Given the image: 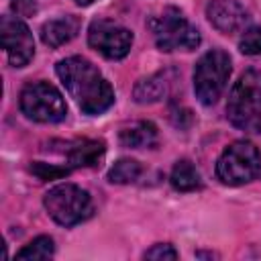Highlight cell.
Returning <instances> with one entry per match:
<instances>
[{"mask_svg":"<svg viewBox=\"0 0 261 261\" xmlns=\"http://www.w3.org/2000/svg\"><path fill=\"white\" fill-rule=\"evenodd\" d=\"M88 43L106 59H122L133 47V33L114 20L98 18L88 27Z\"/></svg>","mask_w":261,"mask_h":261,"instance_id":"cell-8","label":"cell"},{"mask_svg":"<svg viewBox=\"0 0 261 261\" xmlns=\"http://www.w3.org/2000/svg\"><path fill=\"white\" fill-rule=\"evenodd\" d=\"M226 118L239 130L261 133V71L259 69H247L234 82L226 102Z\"/></svg>","mask_w":261,"mask_h":261,"instance_id":"cell-2","label":"cell"},{"mask_svg":"<svg viewBox=\"0 0 261 261\" xmlns=\"http://www.w3.org/2000/svg\"><path fill=\"white\" fill-rule=\"evenodd\" d=\"M45 210L61 226H73L92 214V198L75 184H57L43 198Z\"/></svg>","mask_w":261,"mask_h":261,"instance_id":"cell-6","label":"cell"},{"mask_svg":"<svg viewBox=\"0 0 261 261\" xmlns=\"http://www.w3.org/2000/svg\"><path fill=\"white\" fill-rule=\"evenodd\" d=\"M20 110L35 122H59L67 114L63 96L49 82L27 84L20 92Z\"/></svg>","mask_w":261,"mask_h":261,"instance_id":"cell-7","label":"cell"},{"mask_svg":"<svg viewBox=\"0 0 261 261\" xmlns=\"http://www.w3.org/2000/svg\"><path fill=\"white\" fill-rule=\"evenodd\" d=\"M143 259H177V251L173 249V245H169V243H157V245H153L149 251H145L143 253Z\"/></svg>","mask_w":261,"mask_h":261,"instance_id":"cell-20","label":"cell"},{"mask_svg":"<svg viewBox=\"0 0 261 261\" xmlns=\"http://www.w3.org/2000/svg\"><path fill=\"white\" fill-rule=\"evenodd\" d=\"M120 145L128 149H143L157 143V126L149 120L133 122L130 126H124L118 135Z\"/></svg>","mask_w":261,"mask_h":261,"instance_id":"cell-14","label":"cell"},{"mask_svg":"<svg viewBox=\"0 0 261 261\" xmlns=\"http://www.w3.org/2000/svg\"><path fill=\"white\" fill-rule=\"evenodd\" d=\"M55 71L84 114H102L114 104L112 86L86 57H65L55 65Z\"/></svg>","mask_w":261,"mask_h":261,"instance_id":"cell-1","label":"cell"},{"mask_svg":"<svg viewBox=\"0 0 261 261\" xmlns=\"http://www.w3.org/2000/svg\"><path fill=\"white\" fill-rule=\"evenodd\" d=\"M239 49L245 55H261V27H249L239 39Z\"/></svg>","mask_w":261,"mask_h":261,"instance_id":"cell-18","label":"cell"},{"mask_svg":"<svg viewBox=\"0 0 261 261\" xmlns=\"http://www.w3.org/2000/svg\"><path fill=\"white\" fill-rule=\"evenodd\" d=\"M69 171H71V167H57V165H49V163H43V161H33L31 163V173H35L43 181L59 179V177L67 175Z\"/></svg>","mask_w":261,"mask_h":261,"instance_id":"cell-19","label":"cell"},{"mask_svg":"<svg viewBox=\"0 0 261 261\" xmlns=\"http://www.w3.org/2000/svg\"><path fill=\"white\" fill-rule=\"evenodd\" d=\"M155 45L161 51H192L200 45V31L181 14L179 8L167 6L151 20Z\"/></svg>","mask_w":261,"mask_h":261,"instance_id":"cell-5","label":"cell"},{"mask_svg":"<svg viewBox=\"0 0 261 261\" xmlns=\"http://www.w3.org/2000/svg\"><path fill=\"white\" fill-rule=\"evenodd\" d=\"M169 181L177 192H194L202 186V177H200L196 165L190 159H179L173 165Z\"/></svg>","mask_w":261,"mask_h":261,"instance_id":"cell-15","label":"cell"},{"mask_svg":"<svg viewBox=\"0 0 261 261\" xmlns=\"http://www.w3.org/2000/svg\"><path fill=\"white\" fill-rule=\"evenodd\" d=\"M55 253V245L53 239L47 234H41L37 239H33L29 245H24L18 253L16 259H29V261H43V259H51Z\"/></svg>","mask_w":261,"mask_h":261,"instance_id":"cell-17","label":"cell"},{"mask_svg":"<svg viewBox=\"0 0 261 261\" xmlns=\"http://www.w3.org/2000/svg\"><path fill=\"white\" fill-rule=\"evenodd\" d=\"M230 75V57L222 49L206 51L194 67V92L200 104L212 106L224 92Z\"/></svg>","mask_w":261,"mask_h":261,"instance_id":"cell-4","label":"cell"},{"mask_svg":"<svg viewBox=\"0 0 261 261\" xmlns=\"http://www.w3.org/2000/svg\"><path fill=\"white\" fill-rule=\"evenodd\" d=\"M75 4H80V6H88V4H92L94 0H73Z\"/></svg>","mask_w":261,"mask_h":261,"instance_id":"cell-22","label":"cell"},{"mask_svg":"<svg viewBox=\"0 0 261 261\" xmlns=\"http://www.w3.org/2000/svg\"><path fill=\"white\" fill-rule=\"evenodd\" d=\"M12 8L18 14H31L35 10V0H12Z\"/></svg>","mask_w":261,"mask_h":261,"instance_id":"cell-21","label":"cell"},{"mask_svg":"<svg viewBox=\"0 0 261 261\" xmlns=\"http://www.w3.org/2000/svg\"><path fill=\"white\" fill-rule=\"evenodd\" d=\"M167 75H169V71H157L153 75H147V77L139 80L135 90H133L135 102H139V104H153V102H159L161 98H165L167 92H169V86H171Z\"/></svg>","mask_w":261,"mask_h":261,"instance_id":"cell-12","label":"cell"},{"mask_svg":"<svg viewBox=\"0 0 261 261\" xmlns=\"http://www.w3.org/2000/svg\"><path fill=\"white\" fill-rule=\"evenodd\" d=\"M261 175V151L251 141L230 143L216 161V177L226 186H243Z\"/></svg>","mask_w":261,"mask_h":261,"instance_id":"cell-3","label":"cell"},{"mask_svg":"<svg viewBox=\"0 0 261 261\" xmlns=\"http://www.w3.org/2000/svg\"><path fill=\"white\" fill-rule=\"evenodd\" d=\"M0 41L14 67H24L35 55V41L31 29L12 16H2L0 20Z\"/></svg>","mask_w":261,"mask_h":261,"instance_id":"cell-9","label":"cell"},{"mask_svg":"<svg viewBox=\"0 0 261 261\" xmlns=\"http://www.w3.org/2000/svg\"><path fill=\"white\" fill-rule=\"evenodd\" d=\"M206 16L208 22L224 35L237 33L239 29L245 27L249 14L245 10V6L237 0H210L206 6Z\"/></svg>","mask_w":261,"mask_h":261,"instance_id":"cell-10","label":"cell"},{"mask_svg":"<svg viewBox=\"0 0 261 261\" xmlns=\"http://www.w3.org/2000/svg\"><path fill=\"white\" fill-rule=\"evenodd\" d=\"M77 29H80V22H77L75 16H71V14L59 16V18L47 20L41 27V41L55 49V47H61V45L69 43L77 35Z\"/></svg>","mask_w":261,"mask_h":261,"instance_id":"cell-11","label":"cell"},{"mask_svg":"<svg viewBox=\"0 0 261 261\" xmlns=\"http://www.w3.org/2000/svg\"><path fill=\"white\" fill-rule=\"evenodd\" d=\"M143 173V167L137 159H118L110 171H108V181L110 184H133L139 179V175Z\"/></svg>","mask_w":261,"mask_h":261,"instance_id":"cell-16","label":"cell"},{"mask_svg":"<svg viewBox=\"0 0 261 261\" xmlns=\"http://www.w3.org/2000/svg\"><path fill=\"white\" fill-rule=\"evenodd\" d=\"M104 151H106L104 141H96V139L75 141L67 149L69 167H94V165L100 163Z\"/></svg>","mask_w":261,"mask_h":261,"instance_id":"cell-13","label":"cell"}]
</instances>
